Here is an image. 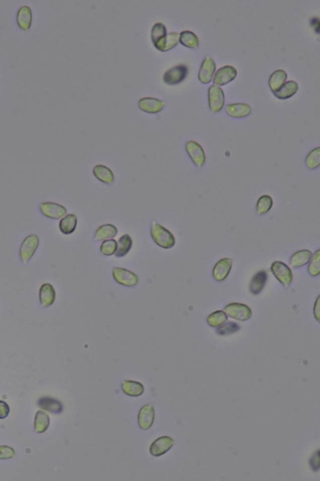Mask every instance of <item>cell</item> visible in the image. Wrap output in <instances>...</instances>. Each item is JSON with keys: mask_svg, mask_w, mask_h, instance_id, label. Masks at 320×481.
Listing matches in <instances>:
<instances>
[{"mask_svg": "<svg viewBox=\"0 0 320 481\" xmlns=\"http://www.w3.org/2000/svg\"><path fill=\"white\" fill-rule=\"evenodd\" d=\"M150 233L153 241L161 248L171 249L175 245L176 240L173 233L156 222H153L151 226Z\"/></svg>", "mask_w": 320, "mask_h": 481, "instance_id": "cell-1", "label": "cell"}, {"mask_svg": "<svg viewBox=\"0 0 320 481\" xmlns=\"http://www.w3.org/2000/svg\"><path fill=\"white\" fill-rule=\"evenodd\" d=\"M121 387L124 393L130 397H139L144 392V386L136 381H124Z\"/></svg>", "mask_w": 320, "mask_h": 481, "instance_id": "cell-28", "label": "cell"}, {"mask_svg": "<svg viewBox=\"0 0 320 481\" xmlns=\"http://www.w3.org/2000/svg\"><path fill=\"white\" fill-rule=\"evenodd\" d=\"M40 209L43 216L51 220H60L67 214L66 207L63 205L53 202H42L40 204Z\"/></svg>", "mask_w": 320, "mask_h": 481, "instance_id": "cell-8", "label": "cell"}, {"mask_svg": "<svg viewBox=\"0 0 320 481\" xmlns=\"http://www.w3.org/2000/svg\"><path fill=\"white\" fill-rule=\"evenodd\" d=\"M166 35V28L162 23H157L153 26L152 30V42L158 50L163 51Z\"/></svg>", "mask_w": 320, "mask_h": 481, "instance_id": "cell-17", "label": "cell"}, {"mask_svg": "<svg viewBox=\"0 0 320 481\" xmlns=\"http://www.w3.org/2000/svg\"><path fill=\"white\" fill-rule=\"evenodd\" d=\"M179 35L177 32H171L166 35L163 51L171 50L175 47L179 42Z\"/></svg>", "mask_w": 320, "mask_h": 481, "instance_id": "cell-37", "label": "cell"}, {"mask_svg": "<svg viewBox=\"0 0 320 481\" xmlns=\"http://www.w3.org/2000/svg\"><path fill=\"white\" fill-rule=\"evenodd\" d=\"M239 329L240 327L235 322H229L218 328L217 332L220 335H228L237 332Z\"/></svg>", "mask_w": 320, "mask_h": 481, "instance_id": "cell-38", "label": "cell"}, {"mask_svg": "<svg viewBox=\"0 0 320 481\" xmlns=\"http://www.w3.org/2000/svg\"><path fill=\"white\" fill-rule=\"evenodd\" d=\"M185 149L189 157L196 167L201 168L206 163L207 156L204 148L195 140H189L186 143Z\"/></svg>", "mask_w": 320, "mask_h": 481, "instance_id": "cell-5", "label": "cell"}, {"mask_svg": "<svg viewBox=\"0 0 320 481\" xmlns=\"http://www.w3.org/2000/svg\"><path fill=\"white\" fill-rule=\"evenodd\" d=\"M207 320L210 326L218 328L222 326L227 322L228 316L224 311L217 310L211 313L207 317Z\"/></svg>", "mask_w": 320, "mask_h": 481, "instance_id": "cell-32", "label": "cell"}, {"mask_svg": "<svg viewBox=\"0 0 320 481\" xmlns=\"http://www.w3.org/2000/svg\"><path fill=\"white\" fill-rule=\"evenodd\" d=\"M305 165L309 170H314L320 165V147H317L311 150L305 158Z\"/></svg>", "mask_w": 320, "mask_h": 481, "instance_id": "cell-34", "label": "cell"}, {"mask_svg": "<svg viewBox=\"0 0 320 481\" xmlns=\"http://www.w3.org/2000/svg\"><path fill=\"white\" fill-rule=\"evenodd\" d=\"M271 271L278 282L285 287H288L292 282L293 272L285 262L280 261L273 262L271 266Z\"/></svg>", "mask_w": 320, "mask_h": 481, "instance_id": "cell-4", "label": "cell"}, {"mask_svg": "<svg viewBox=\"0 0 320 481\" xmlns=\"http://www.w3.org/2000/svg\"><path fill=\"white\" fill-rule=\"evenodd\" d=\"M114 281L126 287H135L139 283V277L135 273L121 267H114L112 272Z\"/></svg>", "mask_w": 320, "mask_h": 481, "instance_id": "cell-6", "label": "cell"}, {"mask_svg": "<svg viewBox=\"0 0 320 481\" xmlns=\"http://www.w3.org/2000/svg\"><path fill=\"white\" fill-rule=\"evenodd\" d=\"M237 75V70L232 66H226L217 70L213 78L215 84L223 86L232 81Z\"/></svg>", "mask_w": 320, "mask_h": 481, "instance_id": "cell-11", "label": "cell"}, {"mask_svg": "<svg viewBox=\"0 0 320 481\" xmlns=\"http://www.w3.org/2000/svg\"><path fill=\"white\" fill-rule=\"evenodd\" d=\"M56 292L54 287L49 283H44L39 290V300L43 307H49L55 301Z\"/></svg>", "mask_w": 320, "mask_h": 481, "instance_id": "cell-14", "label": "cell"}, {"mask_svg": "<svg viewBox=\"0 0 320 481\" xmlns=\"http://www.w3.org/2000/svg\"><path fill=\"white\" fill-rule=\"evenodd\" d=\"M308 271L312 277H317L320 274V249L314 252L308 262Z\"/></svg>", "mask_w": 320, "mask_h": 481, "instance_id": "cell-35", "label": "cell"}, {"mask_svg": "<svg viewBox=\"0 0 320 481\" xmlns=\"http://www.w3.org/2000/svg\"><path fill=\"white\" fill-rule=\"evenodd\" d=\"M226 112L231 118H243L251 114V108L250 105L247 103H231L226 106Z\"/></svg>", "mask_w": 320, "mask_h": 481, "instance_id": "cell-18", "label": "cell"}, {"mask_svg": "<svg viewBox=\"0 0 320 481\" xmlns=\"http://www.w3.org/2000/svg\"><path fill=\"white\" fill-rule=\"evenodd\" d=\"M216 70V64L210 56L205 57L203 61L199 73L200 81L204 84H208L212 81Z\"/></svg>", "mask_w": 320, "mask_h": 481, "instance_id": "cell-12", "label": "cell"}, {"mask_svg": "<svg viewBox=\"0 0 320 481\" xmlns=\"http://www.w3.org/2000/svg\"><path fill=\"white\" fill-rule=\"evenodd\" d=\"M173 439L170 437H161L151 445L150 453L155 457L162 456L171 448V447L173 445Z\"/></svg>", "mask_w": 320, "mask_h": 481, "instance_id": "cell-13", "label": "cell"}, {"mask_svg": "<svg viewBox=\"0 0 320 481\" xmlns=\"http://www.w3.org/2000/svg\"><path fill=\"white\" fill-rule=\"evenodd\" d=\"M314 315L317 321L319 322V296L317 298L316 302L314 303Z\"/></svg>", "mask_w": 320, "mask_h": 481, "instance_id": "cell-41", "label": "cell"}, {"mask_svg": "<svg viewBox=\"0 0 320 481\" xmlns=\"http://www.w3.org/2000/svg\"><path fill=\"white\" fill-rule=\"evenodd\" d=\"M78 224L77 216L69 214L62 218L59 223V229L65 235H71L76 230Z\"/></svg>", "mask_w": 320, "mask_h": 481, "instance_id": "cell-23", "label": "cell"}, {"mask_svg": "<svg viewBox=\"0 0 320 481\" xmlns=\"http://www.w3.org/2000/svg\"><path fill=\"white\" fill-rule=\"evenodd\" d=\"M14 449L9 446H0V459H11L15 456Z\"/></svg>", "mask_w": 320, "mask_h": 481, "instance_id": "cell-39", "label": "cell"}, {"mask_svg": "<svg viewBox=\"0 0 320 481\" xmlns=\"http://www.w3.org/2000/svg\"><path fill=\"white\" fill-rule=\"evenodd\" d=\"M268 275L266 272L259 271L253 276L249 284V290L253 295H258L262 292L266 285Z\"/></svg>", "mask_w": 320, "mask_h": 481, "instance_id": "cell-24", "label": "cell"}, {"mask_svg": "<svg viewBox=\"0 0 320 481\" xmlns=\"http://www.w3.org/2000/svg\"><path fill=\"white\" fill-rule=\"evenodd\" d=\"M117 241L114 239L103 241L100 245L101 253L104 256H111L116 253Z\"/></svg>", "mask_w": 320, "mask_h": 481, "instance_id": "cell-36", "label": "cell"}, {"mask_svg": "<svg viewBox=\"0 0 320 481\" xmlns=\"http://www.w3.org/2000/svg\"><path fill=\"white\" fill-rule=\"evenodd\" d=\"M312 252L308 249H301L292 254L290 258L291 266L293 268H300L308 264L312 256Z\"/></svg>", "mask_w": 320, "mask_h": 481, "instance_id": "cell-22", "label": "cell"}, {"mask_svg": "<svg viewBox=\"0 0 320 481\" xmlns=\"http://www.w3.org/2000/svg\"><path fill=\"white\" fill-rule=\"evenodd\" d=\"M17 23L23 30H28L32 22V12L28 6H23L18 10L17 17Z\"/></svg>", "mask_w": 320, "mask_h": 481, "instance_id": "cell-21", "label": "cell"}, {"mask_svg": "<svg viewBox=\"0 0 320 481\" xmlns=\"http://www.w3.org/2000/svg\"><path fill=\"white\" fill-rule=\"evenodd\" d=\"M40 244V239L36 235H28L23 240L20 248V258L24 264L30 261Z\"/></svg>", "mask_w": 320, "mask_h": 481, "instance_id": "cell-2", "label": "cell"}, {"mask_svg": "<svg viewBox=\"0 0 320 481\" xmlns=\"http://www.w3.org/2000/svg\"><path fill=\"white\" fill-rule=\"evenodd\" d=\"M288 75L287 72L283 70H275L270 75L269 79V86L273 93L279 90L281 87L285 84Z\"/></svg>", "mask_w": 320, "mask_h": 481, "instance_id": "cell-26", "label": "cell"}, {"mask_svg": "<svg viewBox=\"0 0 320 481\" xmlns=\"http://www.w3.org/2000/svg\"><path fill=\"white\" fill-rule=\"evenodd\" d=\"M155 418V410L152 405H146L140 410L139 424L143 430H147L152 427Z\"/></svg>", "mask_w": 320, "mask_h": 481, "instance_id": "cell-15", "label": "cell"}, {"mask_svg": "<svg viewBox=\"0 0 320 481\" xmlns=\"http://www.w3.org/2000/svg\"><path fill=\"white\" fill-rule=\"evenodd\" d=\"M133 240L131 236L125 234L119 238L117 242V249L115 255L118 258H121L126 255L132 248Z\"/></svg>", "mask_w": 320, "mask_h": 481, "instance_id": "cell-27", "label": "cell"}, {"mask_svg": "<svg viewBox=\"0 0 320 481\" xmlns=\"http://www.w3.org/2000/svg\"><path fill=\"white\" fill-rule=\"evenodd\" d=\"M93 176L99 181L104 184H111L113 183L114 175L113 171L105 165H98L93 169Z\"/></svg>", "mask_w": 320, "mask_h": 481, "instance_id": "cell-20", "label": "cell"}, {"mask_svg": "<svg viewBox=\"0 0 320 481\" xmlns=\"http://www.w3.org/2000/svg\"><path fill=\"white\" fill-rule=\"evenodd\" d=\"M273 200L269 194L262 195L257 202L256 209L258 214L263 215L267 214L272 209Z\"/></svg>", "mask_w": 320, "mask_h": 481, "instance_id": "cell-31", "label": "cell"}, {"mask_svg": "<svg viewBox=\"0 0 320 481\" xmlns=\"http://www.w3.org/2000/svg\"><path fill=\"white\" fill-rule=\"evenodd\" d=\"M226 315L238 321H246L251 318L252 310L248 305L240 303H231L224 308Z\"/></svg>", "mask_w": 320, "mask_h": 481, "instance_id": "cell-3", "label": "cell"}, {"mask_svg": "<svg viewBox=\"0 0 320 481\" xmlns=\"http://www.w3.org/2000/svg\"><path fill=\"white\" fill-rule=\"evenodd\" d=\"M118 234V229L112 224H105L99 226L96 230L94 240L96 241H103L109 239H113Z\"/></svg>", "mask_w": 320, "mask_h": 481, "instance_id": "cell-19", "label": "cell"}, {"mask_svg": "<svg viewBox=\"0 0 320 481\" xmlns=\"http://www.w3.org/2000/svg\"><path fill=\"white\" fill-rule=\"evenodd\" d=\"M10 413V407L6 402L0 400V419L6 418Z\"/></svg>", "mask_w": 320, "mask_h": 481, "instance_id": "cell-40", "label": "cell"}, {"mask_svg": "<svg viewBox=\"0 0 320 481\" xmlns=\"http://www.w3.org/2000/svg\"><path fill=\"white\" fill-rule=\"evenodd\" d=\"M188 72V67L184 65L176 66L165 73L163 76L164 82L165 84L171 85L179 84L185 79Z\"/></svg>", "mask_w": 320, "mask_h": 481, "instance_id": "cell-9", "label": "cell"}, {"mask_svg": "<svg viewBox=\"0 0 320 481\" xmlns=\"http://www.w3.org/2000/svg\"><path fill=\"white\" fill-rule=\"evenodd\" d=\"M165 103L162 100L152 97H145L140 99L139 106L142 111L149 114H157L162 110Z\"/></svg>", "mask_w": 320, "mask_h": 481, "instance_id": "cell-16", "label": "cell"}, {"mask_svg": "<svg viewBox=\"0 0 320 481\" xmlns=\"http://www.w3.org/2000/svg\"><path fill=\"white\" fill-rule=\"evenodd\" d=\"M179 41L186 47L195 48L199 45V39L197 35L191 31L185 30L180 33Z\"/></svg>", "mask_w": 320, "mask_h": 481, "instance_id": "cell-30", "label": "cell"}, {"mask_svg": "<svg viewBox=\"0 0 320 481\" xmlns=\"http://www.w3.org/2000/svg\"><path fill=\"white\" fill-rule=\"evenodd\" d=\"M49 425V417L45 412L38 411L36 413L35 420V431L38 433H43L47 430Z\"/></svg>", "mask_w": 320, "mask_h": 481, "instance_id": "cell-33", "label": "cell"}, {"mask_svg": "<svg viewBox=\"0 0 320 481\" xmlns=\"http://www.w3.org/2000/svg\"><path fill=\"white\" fill-rule=\"evenodd\" d=\"M38 404L43 409L51 413H59L63 410V406L61 403L51 398H42L39 400Z\"/></svg>", "mask_w": 320, "mask_h": 481, "instance_id": "cell-29", "label": "cell"}, {"mask_svg": "<svg viewBox=\"0 0 320 481\" xmlns=\"http://www.w3.org/2000/svg\"><path fill=\"white\" fill-rule=\"evenodd\" d=\"M225 94L222 88L212 85L208 88V102L210 111L213 113L220 112L225 105Z\"/></svg>", "mask_w": 320, "mask_h": 481, "instance_id": "cell-7", "label": "cell"}, {"mask_svg": "<svg viewBox=\"0 0 320 481\" xmlns=\"http://www.w3.org/2000/svg\"><path fill=\"white\" fill-rule=\"evenodd\" d=\"M298 89L297 83L293 80H289L282 85L279 90L274 92V95L280 99L285 100L292 97Z\"/></svg>", "mask_w": 320, "mask_h": 481, "instance_id": "cell-25", "label": "cell"}, {"mask_svg": "<svg viewBox=\"0 0 320 481\" xmlns=\"http://www.w3.org/2000/svg\"><path fill=\"white\" fill-rule=\"evenodd\" d=\"M233 266V259L224 258L219 260L213 269V277L218 282H222L228 277Z\"/></svg>", "mask_w": 320, "mask_h": 481, "instance_id": "cell-10", "label": "cell"}]
</instances>
